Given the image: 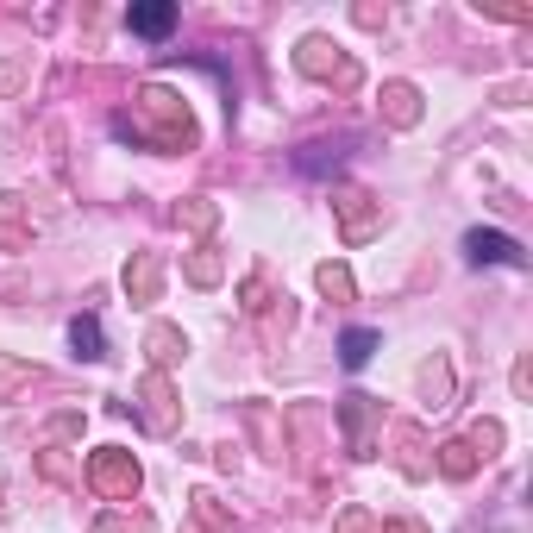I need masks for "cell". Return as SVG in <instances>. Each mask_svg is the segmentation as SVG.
<instances>
[{"label":"cell","mask_w":533,"mask_h":533,"mask_svg":"<svg viewBox=\"0 0 533 533\" xmlns=\"http://www.w3.org/2000/svg\"><path fill=\"white\" fill-rule=\"evenodd\" d=\"M88 477H95V490H101V496H120V502L138 490V465H132V452H120V446L95 452V465H88Z\"/></svg>","instance_id":"1"},{"label":"cell","mask_w":533,"mask_h":533,"mask_svg":"<svg viewBox=\"0 0 533 533\" xmlns=\"http://www.w3.org/2000/svg\"><path fill=\"white\" fill-rule=\"evenodd\" d=\"M465 251H471V264H515V270L527 264V251L515 239H508V233H483V226L465 239Z\"/></svg>","instance_id":"2"},{"label":"cell","mask_w":533,"mask_h":533,"mask_svg":"<svg viewBox=\"0 0 533 533\" xmlns=\"http://www.w3.org/2000/svg\"><path fill=\"white\" fill-rule=\"evenodd\" d=\"M126 19H132L138 38H170L176 32V7H170V0H145V7H132Z\"/></svg>","instance_id":"3"},{"label":"cell","mask_w":533,"mask_h":533,"mask_svg":"<svg viewBox=\"0 0 533 533\" xmlns=\"http://www.w3.org/2000/svg\"><path fill=\"white\" fill-rule=\"evenodd\" d=\"M383 101H389V120H396V126H414V120H421V95H414L408 82H389Z\"/></svg>","instance_id":"4"},{"label":"cell","mask_w":533,"mask_h":533,"mask_svg":"<svg viewBox=\"0 0 533 533\" xmlns=\"http://www.w3.org/2000/svg\"><path fill=\"white\" fill-rule=\"evenodd\" d=\"M69 345H76L82 358H107V345H101V320H95V314H82L76 327H69Z\"/></svg>","instance_id":"5"},{"label":"cell","mask_w":533,"mask_h":533,"mask_svg":"<svg viewBox=\"0 0 533 533\" xmlns=\"http://www.w3.org/2000/svg\"><path fill=\"white\" fill-rule=\"evenodd\" d=\"M370 352H377V333H370V327H352V333H345V339H339V358H345V364H352V370H358V364H364Z\"/></svg>","instance_id":"6"},{"label":"cell","mask_w":533,"mask_h":533,"mask_svg":"<svg viewBox=\"0 0 533 533\" xmlns=\"http://www.w3.org/2000/svg\"><path fill=\"white\" fill-rule=\"evenodd\" d=\"M327 51H333V44H327ZM301 69H308V76H327V57H320V38H308V44H301ZM339 69V82H352V63H333Z\"/></svg>","instance_id":"7"},{"label":"cell","mask_w":533,"mask_h":533,"mask_svg":"<svg viewBox=\"0 0 533 533\" xmlns=\"http://www.w3.org/2000/svg\"><path fill=\"white\" fill-rule=\"evenodd\" d=\"M439 452H446V458H439V471H446V477H471V465H477L471 446H458V439H452V446H439Z\"/></svg>","instance_id":"8"},{"label":"cell","mask_w":533,"mask_h":533,"mask_svg":"<svg viewBox=\"0 0 533 533\" xmlns=\"http://www.w3.org/2000/svg\"><path fill=\"white\" fill-rule=\"evenodd\" d=\"M320 289H327V295H339V301H345V295H352V276H345L339 264H320Z\"/></svg>","instance_id":"9"},{"label":"cell","mask_w":533,"mask_h":533,"mask_svg":"<svg viewBox=\"0 0 533 533\" xmlns=\"http://www.w3.org/2000/svg\"><path fill=\"white\" fill-rule=\"evenodd\" d=\"M176 345H182L176 327H157V333H151V358H157V364H170V358H176Z\"/></svg>","instance_id":"10"},{"label":"cell","mask_w":533,"mask_h":533,"mask_svg":"<svg viewBox=\"0 0 533 533\" xmlns=\"http://www.w3.org/2000/svg\"><path fill=\"white\" fill-rule=\"evenodd\" d=\"M95 533H151V521H145V515H132V521H120V515H107V521H101Z\"/></svg>","instance_id":"11"},{"label":"cell","mask_w":533,"mask_h":533,"mask_svg":"<svg viewBox=\"0 0 533 533\" xmlns=\"http://www.w3.org/2000/svg\"><path fill=\"white\" fill-rule=\"evenodd\" d=\"M126 283H138V295H151V289H157V264L145 258L138 270H126Z\"/></svg>","instance_id":"12"},{"label":"cell","mask_w":533,"mask_h":533,"mask_svg":"<svg viewBox=\"0 0 533 533\" xmlns=\"http://www.w3.org/2000/svg\"><path fill=\"white\" fill-rule=\"evenodd\" d=\"M339 533H370V521H364V515H358V508H352V515H345V521H339Z\"/></svg>","instance_id":"13"}]
</instances>
